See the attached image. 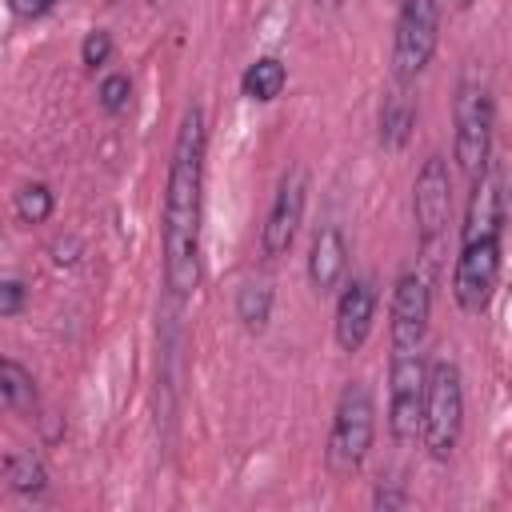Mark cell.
<instances>
[{"label":"cell","mask_w":512,"mask_h":512,"mask_svg":"<svg viewBox=\"0 0 512 512\" xmlns=\"http://www.w3.org/2000/svg\"><path fill=\"white\" fill-rule=\"evenodd\" d=\"M204 156H208V120L192 100L180 116L168 184H164V284L176 300H188L200 288V220H204Z\"/></svg>","instance_id":"cell-1"},{"label":"cell","mask_w":512,"mask_h":512,"mask_svg":"<svg viewBox=\"0 0 512 512\" xmlns=\"http://www.w3.org/2000/svg\"><path fill=\"white\" fill-rule=\"evenodd\" d=\"M504 176L500 168H484L472 176L464 224H460V252L452 268V296L460 312L480 316L488 312L496 284H500V256H504Z\"/></svg>","instance_id":"cell-2"},{"label":"cell","mask_w":512,"mask_h":512,"mask_svg":"<svg viewBox=\"0 0 512 512\" xmlns=\"http://www.w3.org/2000/svg\"><path fill=\"white\" fill-rule=\"evenodd\" d=\"M460 432H464V376L452 356H436L428 360V372H424L420 444L436 464H444L452 460Z\"/></svg>","instance_id":"cell-3"},{"label":"cell","mask_w":512,"mask_h":512,"mask_svg":"<svg viewBox=\"0 0 512 512\" xmlns=\"http://www.w3.org/2000/svg\"><path fill=\"white\" fill-rule=\"evenodd\" d=\"M376 440V400L368 392V384L348 380L336 396V412H332V428H328V472L332 476H356L372 452Z\"/></svg>","instance_id":"cell-4"},{"label":"cell","mask_w":512,"mask_h":512,"mask_svg":"<svg viewBox=\"0 0 512 512\" xmlns=\"http://www.w3.org/2000/svg\"><path fill=\"white\" fill-rule=\"evenodd\" d=\"M452 120H456V168L472 180L476 172H484L492 164V132H496V104H492V88L480 76H464L456 84V100H452Z\"/></svg>","instance_id":"cell-5"},{"label":"cell","mask_w":512,"mask_h":512,"mask_svg":"<svg viewBox=\"0 0 512 512\" xmlns=\"http://www.w3.org/2000/svg\"><path fill=\"white\" fill-rule=\"evenodd\" d=\"M440 44V4L404 0L392 24V84H412Z\"/></svg>","instance_id":"cell-6"},{"label":"cell","mask_w":512,"mask_h":512,"mask_svg":"<svg viewBox=\"0 0 512 512\" xmlns=\"http://www.w3.org/2000/svg\"><path fill=\"white\" fill-rule=\"evenodd\" d=\"M424 352H392L388 364V432L400 448L420 440V408H424Z\"/></svg>","instance_id":"cell-7"},{"label":"cell","mask_w":512,"mask_h":512,"mask_svg":"<svg viewBox=\"0 0 512 512\" xmlns=\"http://www.w3.org/2000/svg\"><path fill=\"white\" fill-rule=\"evenodd\" d=\"M304 204H308V168L292 164V168H284V176L276 184V196L268 204L264 228H260V252L268 260L288 256V248H292V240L304 224Z\"/></svg>","instance_id":"cell-8"},{"label":"cell","mask_w":512,"mask_h":512,"mask_svg":"<svg viewBox=\"0 0 512 512\" xmlns=\"http://www.w3.org/2000/svg\"><path fill=\"white\" fill-rule=\"evenodd\" d=\"M432 320V288L420 272H400L388 304V340L392 352H420Z\"/></svg>","instance_id":"cell-9"},{"label":"cell","mask_w":512,"mask_h":512,"mask_svg":"<svg viewBox=\"0 0 512 512\" xmlns=\"http://www.w3.org/2000/svg\"><path fill=\"white\" fill-rule=\"evenodd\" d=\"M448 216H452V172H448V160L432 152L412 180V220L424 248L444 236Z\"/></svg>","instance_id":"cell-10"},{"label":"cell","mask_w":512,"mask_h":512,"mask_svg":"<svg viewBox=\"0 0 512 512\" xmlns=\"http://www.w3.org/2000/svg\"><path fill=\"white\" fill-rule=\"evenodd\" d=\"M372 324H376V284L368 276H352L336 296V320H332L336 344L344 352H360L372 336Z\"/></svg>","instance_id":"cell-11"},{"label":"cell","mask_w":512,"mask_h":512,"mask_svg":"<svg viewBox=\"0 0 512 512\" xmlns=\"http://www.w3.org/2000/svg\"><path fill=\"white\" fill-rule=\"evenodd\" d=\"M344 272H348L344 232L336 224H320L316 236H312V248H308V284H312V292H320V296L336 292Z\"/></svg>","instance_id":"cell-12"},{"label":"cell","mask_w":512,"mask_h":512,"mask_svg":"<svg viewBox=\"0 0 512 512\" xmlns=\"http://www.w3.org/2000/svg\"><path fill=\"white\" fill-rule=\"evenodd\" d=\"M416 128V100L408 96V84H396L380 104V144L388 152H400L412 140Z\"/></svg>","instance_id":"cell-13"},{"label":"cell","mask_w":512,"mask_h":512,"mask_svg":"<svg viewBox=\"0 0 512 512\" xmlns=\"http://www.w3.org/2000/svg\"><path fill=\"white\" fill-rule=\"evenodd\" d=\"M0 396H4L8 408L24 412V416H36L40 412V392H36L32 372L24 364L8 360V356H0Z\"/></svg>","instance_id":"cell-14"},{"label":"cell","mask_w":512,"mask_h":512,"mask_svg":"<svg viewBox=\"0 0 512 512\" xmlns=\"http://www.w3.org/2000/svg\"><path fill=\"white\" fill-rule=\"evenodd\" d=\"M284 80H288L284 64H280L276 56H260V60H252V64L244 68L240 92H244L248 100H256V104H268V100H276V96L284 92Z\"/></svg>","instance_id":"cell-15"},{"label":"cell","mask_w":512,"mask_h":512,"mask_svg":"<svg viewBox=\"0 0 512 512\" xmlns=\"http://www.w3.org/2000/svg\"><path fill=\"white\" fill-rule=\"evenodd\" d=\"M272 316V284L268 280H244L236 292V320L248 332H264Z\"/></svg>","instance_id":"cell-16"},{"label":"cell","mask_w":512,"mask_h":512,"mask_svg":"<svg viewBox=\"0 0 512 512\" xmlns=\"http://www.w3.org/2000/svg\"><path fill=\"white\" fill-rule=\"evenodd\" d=\"M4 480L20 496H40L48 488V472L36 452H8L4 456Z\"/></svg>","instance_id":"cell-17"},{"label":"cell","mask_w":512,"mask_h":512,"mask_svg":"<svg viewBox=\"0 0 512 512\" xmlns=\"http://www.w3.org/2000/svg\"><path fill=\"white\" fill-rule=\"evenodd\" d=\"M52 208H56V196H52V188L48 184H24L20 192H16V216L24 220V224H44L48 216H52Z\"/></svg>","instance_id":"cell-18"},{"label":"cell","mask_w":512,"mask_h":512,"mask_svg":"<svg viewBox=\"0 0 512 512\" xmlns=\"http://www.w3.org/2000/svg\"><path fill=\"white\" fill-rule=\"evenodd\" d=\"M96 100H100V108H104L108 116H120V112L128 108V100H132V80H128L124 72H108V76L100 80V88H96Z\"/></svg>","instance_id":"cell-19"},{"label":"cell","mask_w":512,"mask_h":512,"mask_svg":"<svg viewBox=\"0 0 512 512\" xmlns=\"http://www.w3.org/2000/svg\"><path fill=\"white\" fill-rule=\"evenodd\" d=\"M108 56H112V36H108L104 28H92V32L80 40V64L96 72V68L108 64Z\"/></svg>","instance_id":"cell-20"},{"label":"cell","mask_w":512,"mask_h":512,"mask_svg":"<svg viewBox=\"0 0 512 512\" xmlns=\"http://www.w3.org/2000/svg\"><path fill=\"white\" fill-rule=\"evenodd\" d=\"M24 300H28L24 280L0 276V316H16V312H24Z\"/></svg>","instance_id":"cell-21"},{"label":"cell","mask_w":512,"mask_h":512,"mask_svg":"<svg viewBox=\"0 0 512 512\" xmlns=\"http://www.w3.org/2000/svg\"><path fill=\"white\" fill-rule=\"evenodd\" d=\"M52 4H56V0H8L12 16H20V20H36V16H44Z\"/></svg>","instance_id":"cell-22"},{"label":"cell","mask_w":512,"mask_h":512,"mask_svg":"<svg viewBox=\"0 0 512 512\" xmlns=\"http://www.w3.org/2000/svg\"><path fill=\"white\" fill-rule=\"evenodd\" d=\"M404 504H408V496L400 488H392V484H380L372 492V508H404Z\"/></svg>","instance_id":"cell-23"},{"label":"cell","mask_w":512,"mask_h":512,"mask_svg":"<svg viewBox=\"0 0 512 512\" xmlns=\"http://www.w3.org/2000/svg\"><path fill=\"white\" fill-rule=\"evenodd\" d=\"M344 0H316V8H340Z\"/></svg>","instance_id":"cell-24"},{"label":"cell","mask_w":512,"mask_h":512,"mask_svg":"<svg viewBox=\"0 0 512 512\" xmlns=\"http://www.w3.org/2000/svg\"><path fill=\"white\" fill-rule=\"evenodd\" d=\"M472 4H476V0H452V8H460V12H464V8H472Z\"/></svg>","instance_id":"cell-25"}]
</instances>
